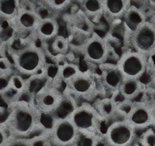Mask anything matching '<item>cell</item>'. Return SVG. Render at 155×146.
Instances as JSON below:
<instances>
[{"label":"cell","mask_w":155,"mask_h":146,"mask_svg":"<svg viewBox=\"0 0 155 146\" xmlns=\"http://www.w3.org/2000/svg\"><path fill=\"white\" fill-rule=\"evenodd\" d=\"M41 121V115L34 103L19 100L8 105L7 117L3 122L10 136L32 138L36 132L45 134Z\"/></svg>","instance_id":"cell-1"},{"label":"cell","mask_w":155,"mask_h":146,"mask_svg":"<svg viewBox=\"0 0 155 146\" xmlns=\"http://www.w3.org/2000/svg\"><path fill=\"white\" fill-rule=\"evenodd\" d=\"M11 59L15 72L27 77L42 72L47 64L44 51L34 42L13 51Z\"/></svg>","instance_id":"cell-2"},{"label":"cell","mask_w":155,"mask_h":146,"mask_svg":"<svg viewBox=\"0 0 155 146\" xmlns=\"http://www.w3.org/2000/svg\"><path fill=\"white\" fill-rule=\"evenodd\" d=\"M78 131L99 134L103 120L94 106L83 104L78 106L68 117Z\"/></svg>","instance_id":"cell-3"},{"label":"cell","mask_w":155,"mask_h":146,"mask_svg":"<svg viewBox=\"0 0 155 146\" xmlns=\"http://www.w3.org/2000/svg\"><path fill=\"white\" fill-rule=\"evenodd\" d=\"M124 79H141L150 67V59L135 51L121 55L116 63Z\"/></svg>","instance_id":"cell-4"},{"label":"cell","mask_w":155,"mask_h":146,"mask_svg":"<svg viewBox=\"0 0 155 146\" xmlns=\"http://www.w3.org/2000/svg\"><path fill=\"white\" fill-rule=\"evenodd\" d=\"M129 44L134 51L150 59L155 57V22L147 20L133 34Z\"/></svg>","instance_id":"cell-5"},{"label":"cell","mask_w":155,"mask_h":146,"mask_svg":"<svg viewBox=\"0 0 155 146\" xmlns=\"http://www.w3.org/2000/svg\"><path fill=\"white\" fill-rule=\"evenodd\" d=\"M78 131L68 118L54 121L48 131L51 145L72 146Z\"/></svg>","instance_id":"cell-6"},{"label":"cell","mask_w":155,"mask_h":146,"mask_svg":"<svg viewBox=\"0 0 155 146\" xmlns=\"http://www.w3.org/2000/svg\"><path fill=\"white\" fill-rule=\"evenodd\" d=\"M136 131L124 119L113 122L104 134L109 146H130L135 140Z\"/></svg>","instance_id":"cell-7"},{"label":"cell","mask_w":155,"mask_h":146,"mask_svg":"<svg viewBox=\"0 0 155 146\" xmlns=\"http://www.w3.org/2000/svg\"><path fill=\"white\" fill-rule=\"evenodd\" d=\"M65 91L73 97L92 100L98 93L95 76L91 72L81 71L79 74L66 84Z\"/></svg>","instance_id":"cell-8"},{"label":"cell","mask_w":155,"mask_h":146,"mask_svg":"<svg viewBox=\"0 0 155 146\" xmlns=\"http://www.w3.org/2000/svg\"><path fill=\"white\" fill-rule=\"evenodd\" d=\"M124 120L130 124L136 131H145L151 127L150 108L147 101L131 103L124 113Z\"/></svg>","instance_id":"cell-9"},{"label":"cell","mask_w":155,"mask_h":146,"mask_svg":"<svg viewBox=\"0 0 155 146\" xmlns=\"http://www.w3.org/2000/svg\"><path fill=\"white\" fill-rule=\"evenodd\" d=\"M63 100V93L58 88L45 86L37 92L32 102L41 115L51 117L60 106Z\"/></svg>","instance_id":"cell-10"},{"label":"cell","mask_w":155,"mask_h":146,"mask_svg":"<svg viewBox=\"0 0 155 146\" xmlns=\"http://www.w3.org/2000/svg\"><path fill=\"white\" fill-rule=\"evenodd\" d=\"M82 52L88 62L100 65L106 63L109 54V48L104 39L94 33L88 37Z\"/></svg>","instance_id":"cell-11"},{"label":"cell","mask_w":155,"mask_h":146,"mask_svg":"<svg viewBox=\"0 0 155 146\" xmlns=\"http://www.w3.org/2000/svg\"><path fill=\"white\" fill-rule=\"evenodd\" d=\"M42 17L34 9L20 8L17 16L10 23L15 33L23 36L34 34Z\"/></svg>","instance_id":"cell-12"},{"label":"cell","mask_w":155,"mask_h":146,"mask_svg":"<svg viewBox=\"0 0 155 146\" xmlns=\"http://www.w3.org/2000/svg\"><path fill=\"white\" fill-rule=\"evenodd\" d=\"M123 19H124L125 41H127L129 44L133 34L143 23L147 21V16L144 10L131 4Z\"/></svg>","instance_id":"cell-13"},{"label":"cell","mask_w":155,"mask_h":146,"mask_svg":"<svg viewBox=\"0 0 155 146\" xmlns=\"http://www.w3.org/2000/svg\"><path fill=\"white\" fill-rule=\"evenodd\" d=\"M99 69L101 70V80L104 88L113 95L119 93L124 78L116 64L104 63L99 65Z\"/></svg>","instance_id":"cell-14"},{"label":"cell","mask_w":155,"mask_h":146,"mask_svg":"<svg viewBox=\"0 0 155 146\" xmlns=\"http://www.w3.org/2000/svg\"><path fill=\"white\" fill-rule=\"evenodd\" d=\"M59 24L54 18L45 17L42 18L41 23L37 26L35 31L37 39L41 42H48L53 41L58 35Z\"/></svg>","instance_id":"cell-15"},{"label":"cell","mask_w":155,"mask_h":146,"mask_svg":"<svg viewBox=\"0 0 155 146\" xmlns=\"http://www.w3.org/2000/svg\"><path fill=\"white\" fill-rule=\"evenodd\" d=\"M145 85L140 79H124L119 94L124 98V100L134 102L136 98L145 92Z\"/></svg>","instance_id":"cell-16"},{"label":"cell","mask_w":155,"mask_h":146,"mask_svg":"<svg viewBox=\"0 0 155 146\" xmlns=\"http://www.w3.org/2000/svg\"><path fill=\"white\" fill-rule=\"evenodd\" d=\"M131 4L130 0H103V14L112 19L123 18Z\"/></svg>","instance_id":"cell-17"},{"label":"cell","mask_w":155,"mask_h":146,"mask_svg":"<svg viewBox=\"0 0 155 146\" xmlns=\"http://www.w3.org/2000/svg\"><path fill=\"white\" fill-rule=\"evenodd\" d=\"M95 107L105 121L114 117L120 113L118 103L115 100L113 97H106L100 100L97 102Z\"/></svg>","instance_id":"cell-18"},{"label":"cell","mask_w":155,"mask_h":146,"mask_svg":"<svg viewBox=\"0 0 155 146\" xmlns=\"http://www.w3.org/2000/svg\"><path fill=\"white\" fill-rule=\"evenodd\" d=\"M21 8V1L0 0V18L12 23Z\"/></svg>","instance_id":"cell-19"},{"label":"cell","mask_w":155,"mask_h":146,"mask_svg":"<svg viewBox=\"0 0 155 146\" xmlns=\"http://www.w3.org/2000/svg\"><path fill=\"white\" fill-rule=\"evenodd\" d=\"M83 12L88 17L95 19L103 14V0H84L79 1Z\"/></svg>","instance_id":"cell-20"},{"label":"cell","mask_w":155,"mask_h":146,"mask_svg":"<svg viewBox=\"0 0 155 146\" xmlns=\"http://www.w3.org/2000/svg\"><path fill=\"white\" fill-rule=\"evenodd\" d=\"M47 86L58 88L59 83H61L60 78V65L57 63H47L42 70Z\"/></svg>","instance_id":"cell-21"},{"label":"cell","mask_w":155,"mask_h":146,"mask_svg":"<svg viewBox=\"0 0 155 146\" xmlns=\"http://www.w3.org/2000/svg\"><path fill=\"white\" fill-rule=\"evenodd\" d=\"M60 65V78L61 83L68 84L71 79L78 75L81 70L78 65L71 62H63L58 64Z\"/></svg>","instance_id":"cell-22"},{"label":"cell","mask_w":155,"mask_h":146,"mask_svg":"<svg viewBox=\"0 0 155 146\" xmlns=\"http://www.w3.org/2000/svg\"><path fill=\"white\" fill-rule=\"evenodd\" d=\"M99 141V134L78 131L77 138L72 146H97Z\"/></svg>","instance_id":"cell-23"},{"label":"cell","mask_w":155,"mask_h":146,"mask_svg":"<svg viewBox=\"0 0 155 146\" xmlns=\"http://www.w3.org/2000/svg\"><path fill=\"white\" fill-rule=\"evenodd\" d=\"M69 42L66 37L61 35H58L51 44V49L57 55H64L68 51Z\"/></svg>","instance_id":"cell-24"},{"label":"cell","mask_w":155,"mask_h":146,"mask_svg":"<svg viewBox=\"0 0 155 146\" xmlns=\"http://www.w3.org/2000/svg\"><path fill=\"white\" fill-rule=\"evenodd\" d=\"M14 72H0V96H4L10 90L12 76Z\"/></svg>","instance_id":"cell-25"},{"label":"cell","mask_w":155,"mask_h":146,"mask_svg":"<svg viewBox=\"0 0 155 146\" xmlns=\"http://www.w3.org/2000/svg\"><path fill=\"white\" fill-rule=\"evenodd\" d=\"M47 7L55 12H61L71 3V0H47L42 1Z\"/></svg>","instance_id":"cell-26"},{"label":"cell","mask_w":155,"mask_h":146,"mask_svg":"<svg viewBox=\"0 0 155 146\" xmlns=\"http://www.w3.org/2000/svg\"><path fill=\"white\" fill-rule=\"evenodd\" d=\"M141 146H155V130L152 127L147 129L140 138Z\"/></svg>","instance_id":"cell-27"},{"label":"cell","mask_w":155,"mask_h":146,"mask_svg":"<svg viewBox=\"0 0 155 146\" xmlns=\"http://www.w3.org/2000/svg\"><path fill=\"white\" fill-rule=\"evenodd\" d=\"M5 146H35L31 138H16L10 136Z\"/></svg>","instance_id":"cell-28"},{"label":"cell","mask_w":155,"mask_h":146,"mask_svg":"<svg viewBox=\"0 0 155 146\" xmlns=\"http://www.w3.org/2000/svg\"><path fill=\"white\" fill-rule=\"evenodd\" d=\"M10 138L9 131L3 121H0V146H5Z\"/></svg>","instance_id":"cell-29"},{"label":"cell","mask_w":155,"mask_h":146,"mask_svg":"<svg viewBox=\"0 0 155 146\" xmlns=\"http://www.w3.org/2000/svg\"><path fill=\"white\" fill-rule=\"evenodd\" d=\"M149 104L150 108V114H151V127L155 130V97L147 100Z\"/></svg>","instance_id":"cell-30"},{"label":"cell","mask_w":155,"mask_h":146,"mask_svg":"<svg viewBox=\"0 0 155 146\" xmlns=\"http://www.w3.org/2000/svg\"><path fill=\"white\" fill-rule=\"evenodd\" d=\"M150 77H151V81H150V83H151V84L153 85V93H155V66L154 68H153V73H152V75L150 76Z\"/></svg>","instance_id":"cell-31"},{"label":"cell","mask_w":155,"mask_h":146,"mask_svg":"<svg viewBox=\"0 0 155 146\" xmlns=\"http://www.w3.org/2000/svg\"><path fill=\"white\" fill-rule=\"evenodd\" d=\"M147 5H149V7L151 8L153 10H155V0L147 1Z\"/></svg>","instance_id":"cell-32"}]
</instances>
